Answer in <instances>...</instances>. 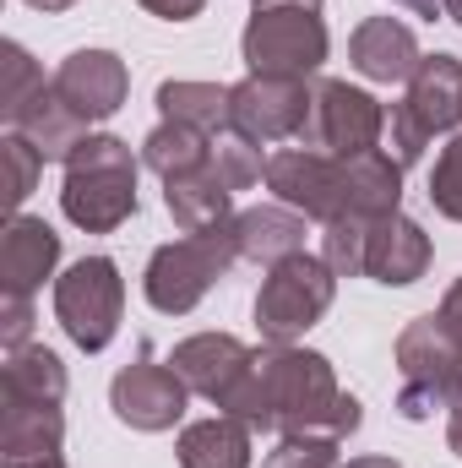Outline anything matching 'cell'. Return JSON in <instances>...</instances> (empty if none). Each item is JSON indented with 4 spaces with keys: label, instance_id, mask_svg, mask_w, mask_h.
<instances>
[{
    "label": "cell",
    "instance_id": "cell-1",
    "mask_svg": "<svg viewBox=\"0 0 462 468\" xmlns=\"http://www.w3.org/2000/svg\"><path fill=\"white\" fill-rule=\"evenodd\" d=\"M234 420H245L250 431H278V436H294V431H327L348 441L359 431V398L338 387L332 365L310 349H294V344H267L256 354L250 376L239 381V392L229 398Z\"/></svg>",
    "mask_w": 462,
    "mask_h": 468
},
{
    "label": "cell",
    "instance_id": "cell-2",
    "mask_svg": "<svg viewBox=\"0 0 462 468\" xmlns=\"http://www.w3.org/2000/svg\"><path fill=\"white\" fill-rule=\"evenodd\" d=\"M60 207L88 234H110L136 213V158L120 136H88L66 158Z\"/></svg>",
    "mask_w": 462,
    "mask_h": 468
},
{
    "label": "cell",
    "instance_id": "cell-3",
    "mask_svg": "<svg viewBox=\"0 0 462 468\" xmlns=\"http://www.w3.org/2000/svg\"><path fill=\"white\" fill-rule=\"evenodd\" d=\"M239 261V239H234V218L218 229L185 234L174 245H158L152 261H147V278H142V294L152 311L163 316H185L202 305V294Z\"/></svg>",
    "mask_w": 462,
    "mask_h": 468
},
{
    "label": "cell",
    "instance_id": "cell-4",
    "mask_svg": "<svg viewBox=\"0 0 462 468\" xmlns=\"http://www.w3.org/2000/svg\"><path fill=\"white\" fill-rule=\"evenodd\" d=\"M386 125H392V158L403 169L425 158L430 136L462 125V60L457 55H425L419 71L408 77L403 104L386 115Z\"/></svg>",
    "mask_w": 462,
    "mask_h": 468
},
{
    "label": "cell",
    "instance_id": "cell-5",
    "mask_svg": "<svg viewBox=\"0 0 462 468\" xmlns=\"http://www.w3.org/2000/svg\"><path fill=\"white\" fill-rule=\"evenodd\" d=\"M332 294H338V272L321 256H310V250L283 256L267 272L261 294H256V327H261V338L267 344H294L299 333H310L327 316Z\"/></svg>",
    "mask_w": 462,
    "mask_h": 468
},
{
    "label": "cell",
    "instance_id": "cell-6",
    "mask_svg": "<svg viewBox=\"0 0 462 468\" xmlns=\"http://www.w3.org/2000/svg\"><path fill=\"white\" fill-rule=\"evenodd\" d=\"M120 311H125V283L110 256H82L55 278V316L77 349H110L120 333Z\"/></svg>",
    "mask_w": 462,
    "mask_h": 468
},
{
    "label": "cell",
    "instance_id": "cell-7",
    "mask_svg": "<svg viewBox=\"0 0 462 468\" xmlns=\"http://www.w3.org/2000/svg\"><path fill=\"white\" fill-rule=\"evenodd\" d=\"M239 44L250 77H310L327 60V22L316 5H261Z\"/></svg>",
    "mask_w": 462,
    "mask_h": 468
},
{
    "label": "cell",
    "instance_id": "cell-8",
    "mask_svg": "<svg viewBox=\"0 0 462 468\" xmlns=\"http://www.w3.org/2000/svg\"><path fill=\"white\" fill-rule=\"evenodd\" d=\"M462 365V344L441 327V316H419L403 327L397 338V376H403V392H397V414L403 420H430L436 409H446V387Z\"/></svg>",
    "mask_w": 462,
    "mask_h": 468
},
{
    "label": "cell",
    "instance_id": "cell-9",
    "mask_svg": "<svg viewBox=\"0 0 462 468\" xmlns=\"http://www.w3.org/2000/svg\"><path fill=\"white\" fill-rule=\"evenodd\" d=\"M267 186L278 191L283 207L305 213V218H353V175L348 158L316 153V147H283L267 158Z\"/></svg>",
    "mask_w": 462,
    "mask_h": 468
},
{
    "label": "cell",
    "instance_id": "cell-10",
    "mask_svg": "<svg viewBox=\"0 0 462 468\" xmlns=\"http://www.w3.org/2000/svg\"><path fill=\"white\" fill-rule=\"evenodd\" d=\"M381 131H386V110L370 93H359L348 82H316L299 147H316L332 158H359V153L381 147Z\"/></svg>",
    "mask_w": 462,
    "mask_h": 468
},
{
    "label": "cell",
    "instance_id": "cell-11",
    "mask_svg": "<svg viewBox=\"0 0 462 468\" xmlns=\"http://www.w3.org/2000/svg\"><path fill=\"white\" fill-rule=\"evenodd\" d=\"M185 398H191V387L180 381V370L163 359H152V354H142L136 365H125L115 381H110V409H115L120 425H131V431H174L180 425V414H185Z\"/></svg>",
    "mask_w": 462,
    "mask_h": 468
},
{
    "label": "cell",
    "instance_id": "cell-12",
    "mask_svg": "<svg viewBox=\"0 0 462 468\" xmlns=\"http://www.w3.org/2000/svg\"><path fill=\"white\" fill-rule=\"evenodd\" d=\"M305 120H310L305 77H245L239 88H229V125L250 142L299 136Z\"/></svg>",
    "mask_w": 462,
    "mask_h": 468
},
{
    "label": "cell",
    "instance_id": "cell-13",
    "mask_svg": "<svg viewBox=\"0 0 462 468\" xmlns=\"http://www.w3.org/2000/svg\"><path fill=\"white\" fill-rule=\"evenodd\" d=\"M169 365L180 370V381H185L191 392H202L207 403L229 409V398L239 392V381H245L250 365H256V349H245L234 333H196V338L174 344Z\"/></svg>",
    "mask_w": 462,
    "mask_h": 468
},
{
    "label": "cell",
    "instance_id": "cell-14",
    "mask_svg": "<svg viewBox=\"0 0 462 468\" xmlns=\"http://www.w3.org/2000/svg\"><path fill=\"white\" fill-rule=\"evenodd\" d=\"M49 88L93 125V120H110L125 104L131 77H125V60L110 55V49H77V55L60 60V71L49 77Z\"/></svg>",
    "mask_w": 462,
    "mask_h": 468
},
{
    "label": "cell",
    "instance_id": "cell-15",
    "mask_svg": "<svg viewBox=\"0 0 462 468\" xmlns=\"http://www.w3.org/2000/svg\"><path fill=\"white\" fill-rule=\"evenodd\" d=\"M425 267H430V234L414 218H403V213L370 218V229H364V272L375 283L403 289V283L425 278Z\"/></svg>",
    "mask_w": 462,
    "mask_h": 468
},
{
    "label": "cell",
    "instance_id": "cell-16",
    "mask_svg": "<svg viewBox=\"0 0 462 468\" xmlns=\"http://www.w3.org/2000/svg\"><path fill=\"white\" fill-rule=\"evenodd\" d=\"M348 60L370 82H408L425 55H419V38H414L408 22H397V16H364L353 27V38H348Z\"/></svg>",
    "mask_w": 462,
    "mask_h": 468
},
{
    "label": "cell",
    "instance_id": "cell-17",
    "mask_svg": "<svg viewBox=\"0 0 462 468\" xmlns=\"http://www.w3.org/2000/svg\"><path fill=\"white\" fill-rule=\"evenodd\" d=\"M60 261V234L49 229L44 218H11L5 239H0V294H22L33 300V289L55 272Z\"/></svg>",
    "mask_w": 462,
    "mask_h": 468
},
{
    "label": "cell",
    "instance_id": "cell-18",
    "mask_svg": "<svg viewBox=\"0 0 462 468\" xmlns=\"http://www.w3.org/2000/svg\"><path fill=\"white\" fill-rule=\"evenodd\" d=\"M163 207H169V218H174L185 234H202V229H218V224H229L234 191L218 180V169H213V158H207L202 169L163 180Z\"/></svg>",
    "mask_w": 462,
    "mask_h": 468
},
{
    "label": "cell",
    "instance_id": "cell-19",
    "mask_svg": "<svg viewBox=\"0 0 462 468\" xmlns=\"http://www.w3.org/2000/svg\"><path fill=\"white\" fill-rule=\"evenodd\" d=\"M0 403H49V409H60L66 403V365H60V354L44 349V344L5 349Z\"/></svg>",
    "mask_w": 462,
    "mask_h": 468
},
{
    "label": "cell",
    "instance_id": "cell-20",
    "mask_svg": "<svg viewBox=\"0 0 462 468\" xmlns=\"http://www.w3.org/2000/svg\"><path fill=\"white\" fill-rule=\"evenodd\" d=\"M11 131H16V136H27V142L38 147V158H44V164H55V158L66 164V158L88 142V120L77 115L55 88H44L22 115L11 120Z\"/></svg>",
    "mask_w": 462,
    "mask_h": 468
},
{
    "label": "cell",
    "instance_id": "cell-21",
    "mask_svg": "<svg viewBox=\"0 0 462 468\" xmlns=\"http://www.w3.org/2000/svg\"><path fill=\"white\" fill-rule=\"evenodd\" d=\"M305 213H294V207H250V213H239L234 218V239H239V256L245 261H267V267H278L283 256H299L305 250Z\"/></svg>",
    "mask_w": 462,
    "mask_h": 468
},
{
    "label": "cell",
    "instance_id": "cell-22",
    "mask_svg": "<svg viewBox=\"0 0 462 468\" xmlns=\"http://www.w3.org/2000/svg\"><path fill=\"white\" fill-rule=\"evenodd\" d=\"M180 468H250V425L234 414H213L180 431Z\"/></svg>",
    "mask_w": 462,
    "mask_h": 468
},
{
    "label": "cell",
    "instance_id": "cell-23",
    "mask_svg": "<svg viewBox=\"0 0 462 468\" xmlns=\"http://www.w3.org/2000/svg\"><path fill=\"white\" fill-rule=\"evenodd\" d=\"M66 441V414L49 403H0V452L16 458H55Z\"/></svg>",
    "mask_w": 462,
    "mask_h": 468
},
{
    "label": "cell",
    "instance_id": "cell-24",
    "mask_svg": "<svg viewBox=\"0 0 462 468\" xmlns=\"http://www.w3.org/2000/svg\"><path fill=\"white\" fill-rule=\"evenodd\" d=\"M207 158H213V136L196 131V125H180V120H163V125L142 142V164H147L152 175H163V180L191 175V169H202Z\"/></svg>",
    "mask_w": 462,
    "mask_h": 468
},
{
    "label": "cell",
    "instance_id": "cell-25",
    "mask_svg": "<svg viewBox=\"0 0 462 468\" xmlns=\"http://www.w3.org/2000/svg\"><path fill=\"white\" fill-rule=\"evenodd\" d=\"M158 115L218 136V131H229V88H218V82H163L158 88Z\"/></svg>",
    "mask_w": 462,
    "mask_h": 468
},
{
    "label": "cell",
    "instance_id": "cell-26",
    "mask_svg": "<svg viewBox=\"0 0 462 468\" xmlns=\"http://www.w3.org/2000/svg\"><path fill=\"white\" fill-rule=\"evenodd\" d=\"M213 169H218V180L229 186V191H250L261 175H267V158H261V142H250V136H239V131H218L213 136Z\"/></svg>",
    "mask_w": 462,
    "mask_h": 468
},
{
    "label": "cell",
    "instance_id": "cell-27",
    "mask_svg": "<svg viewBox=\"0 0 462 468\" xmlns=\"http://www.w3.org/2000/svg\"><path fill=\"white\" fill-rule=\"evenodd\" d=\"M0 66H5V82H0V115H5V125H11V120L49 88V82H44V71L33 66V55H27L22 44H5V60H0Z\"/></svg>",
    "mask_w": 462,
    "mask_h": 468
},
{
    "label": "cell",
    "instance_id": "cell-28",
    "mask_svg": "<svg viewBox=\"0 0 462 468\" xmlns=\"http://www.w3.org/2000/svg\"><path fill=\"white\" fill-rule=\"evenodd\" d=\"M338 436H327V431H294V436H283L261 468H338Z\"/></svg>",
    "mask_w": 462,
    "mask_h": 468
},
{
    "label": "cell",
    "instance_id": "cell-29",
    "mask_svg": "<svg viewBox=\"0 0 462 468\" xmlns=\"http://www.w3.org/2000/svg\"><path fill=\"white\" fill-rule=\"evenodd\" d=\"M364 229L370 218H332L321 234V261L338 272V278H359L364 272Z\"/></svg>",
    "mask_w": 462,
    "mask_h": 468
},
{
    "label": "cell",
    "instance_id": "cell-30",
    "mask_svg": "<svg viewBox=\"0 0 462 468\" xmlns=\"http://www.w3.org/2000/svg\"><path fill=\"white\" fill-rule=\"evenodd\" d=\"M0 147H5V153H0V158H5V207H11V218H16V207L27 202V191H33L44 158H38V147H33L27 136H16V131H11Z\"/></svg>",
    "mask_w": 462,
    "mask_h": 468
},
{
    "label": "cell",
    "instance_id": "cell-31",
    "mask_svg": "<svg viewBox=\"0 0 462 468\" xmlns=\"http://www.w3.org/2000/svg\"><path fill=\"white\" fill-rule=\"evenodd\" d=\"M430 202H436L441 218L462 224V136H452V142L441 147V158H436V169H430Z\"/></svg>",
    "mask_w": 462,
    "mask_h": 468
},
{
    "label": "cell",
    "instance_id": "cell-32",
    "mask_svg": "<svg viewBox=\"0 0 462 468\" xmlns=\"http://www.w3.org/2000/svg\"><path fill=\"white\" fill-rule=\"evenodd\" d=\"M27 333H33V305H27L22 294H5V316H0V338H5V349H22Z\"/></svg>",
    "mask_w": 462,
    "mask_h": 468
},
{
    "label": "cell",
    "instance_id": "cell-33",
    "mask_svg": "<svg viewBox=\"0 0 462 468\" xmlns=\"http://www.w3.org/2000/svg\"><path fill=\"white\" fill-rule=\"evenodd\" d=\"M136 5H147L152 16H163V22H191L207 0H136Z\"/></svg>",
    "mask_w": 462,
    "mask_h": 468
},
{
    "label": "cell",
    "instance_id": "cell-34",
    "mask_svg": "<svg viewBox=\"0 0 462 468\" xmlns=\"http://www.w3.org/2000/svg\"><path fill=\"white\" fill-rule=\"evenodd\" d=\"M436 316H441V327H446V333L462 344V278L446 289V300H441V311H436Z\"/></svg>",
    "mask_w": 462,
    "mask_h": 468
},
{
    "label": "cell",
    "instance_id": "cell-35",
    "mask_svg": "<svg viewBox=\"0 0 462 468\" xmlns=\"http://www.w3.org/2000/svg\"><path fill=\"white\" fill-rule=\"evenodd\" d=\"M446 409H452V420H462V365L452 376V387H446Z\"/></svg>",
    "mask_w": 462,
    "mask_h": 468
},
{
    "label": "cell",
    "instance_id": "cell-36",
    "mask_svg": "<svg viewBox=\"0 0 462 468\" xmlns=\"http://www.w3.org/2000/svg\"><path fill=\"white\" fill-rule=\"evenodd\" d=\"M397 5H408V11H419V16H441V11H446V0H397Z\"/></svg>",
    "mask_w": 462,
    "mask_h": 468
},
{
    "label": "cell",
    "instance_id": "cell-37",
    "mask_svg": "<svg viewBox=\"0 0 462 468\" xmlns=\"http://www.w3.org/2000/svg\"><path fill=\"white\" fill-rule=\"evenodd\" d=\"M5 468H66V463H60V452H55V458H16V463H5Z\"/></svg>",
    "mask_w": 462,
    "mask_h": 468
},
{
    "label": "cell",
    "instance_id": "cell-38",
    "mask_svg": "<svg viewBox=\"0 0 462 468\" xmlns=\"http://www.w3.org/2000/svg\"><path fill=\"white\" fill-rule=\"evenodd\" d=\"M338 468H403L397 458H353V463H338Z\"/></svg>",
    "mask_w": 462,
    "mask_h": 468
},
{
    "label": "cell",
    "instance_id": "cell-39",
    "mask_svg": "<svg viewBox=\"0 0 462 468\" xmlns=\"http://www.w3.org/2000/svg\"><path fill=\"white\" fill-rule=\"evenodd\" d=\"M27 5H38V11H71L77 0H27Z\"/></svg>",
    "mask_w": 462,
    "mask_h": 468
},
{
    "label": "cell",
    "instance_id": "cell-40",
    "mask_svg": "<svg viewBox=\"0 0 462 468\" xmlns=\"http://www.w3.org/2000/svg\"><path fill=\"white\" fill-rule=\"evenodd\" d=\"M261 5H321V0H250V11H261Z\"/></svg>",
    "mask_w": 462,
    "mask_h": 468
},
{
    "label": "cell",
    "instance_id": "cell-41",
    "mask_svg": "<svg viewBox=\"0 0 462 468\" xmlns=\"http://www.w3.org/2000/svg\"><path fill=\"white\" fill-rule=\"evenodd\" d=\"M446 441H452V452L462 458V420H452V425H446Z\"/></svg>",
    "mask_w": 462,
    "mask_h": 468
},
{
    "label": "cell",
    "instance_id": "cell-42",
    "mask_svg": "<svg viewBox=\"0 0 462 468\" xmlns=\"http://www.w3.org/2000/svg\"><path fill=\"white\" fill-rule=\"evenodd\" d=\"M446 16H452V22L462 27V0H446Z\"/></svg>",
    "mask_w": 462,
    "mask_h": 468
}]
</instances>
